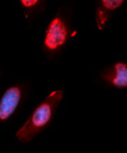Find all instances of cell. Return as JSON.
Here are the masks:
<instances>
[{"label": "cell", "instance_id": "obj_3", "mask_svg": "<svg viewBox=\"0 0 127 153\" xmlns=\"http://www.w3.org/2000/svg\"><path fill=\"white\" fill-rule=\"evenodd\" d=\"M21 99V91L17 86L8 88L0 100V120H7L14 113Z\"/></svg>", "mask_w": 127, "mask_h": 153}, {"label": "cell", "instance_id": "obj_1", "mask_svg": "<svg viewBox=\"0 0 127 153\" xmlns=\"http://www.w3.org/2000/svg\"><path fill=\"white\" fill-rule=\"evenodd\" d=\"M63 92L62 91H53L49 96L46 97L45 100L42 102L41 105L38 106L35 111L31 114L27 123H25L17 132V138L22 142L31 141L39 131L45 128L48 123L52 118L53 110L56 109V106L59 105V102L62 100Z\"/></svg>", "mask_w": 127, "mask_h": 153}, {"label": "cell", "instance_id": "obj_6", "mask_svg": "<svg viewBox=\"0 0 127 153\" xmlns=\"http://www.w3.org/2000/svg\"><path fill=\"white\" fill-rule=\"evenodd\" d=\"M96 21H98V28H103L108 21V17L103 10H98V16H96Z\"/></svg>", "mask_w": 127, "mask_h": 153}, {"label": "cell", "instance_id": "obj_7", "mask_svg": "<svg viewBox=\"0 0 127 153\" xmlns=\"http://www.w3.org/2000/svg\"><path fill=\"white\" fill-rule=\"evenodd\" d=\"M20 1L25 8H31V7H35L39 0H20Z\"/></svg>", "mask_w": 127, "mask_h": 153}, {"label": "cell", "instance_id": "obj_2", "mask_svg": "<svg viewBox=\"0 0 127 153\" xmlns=\"http://www.w3.org/2000/svg\"><path fill=\"white\" fill-rule=\"evenodd\" d=\"M67 40V27L62 18H53L45 33V48L48 50H58Z\"/></svg>", "mask_w": 127, "mask_h": 153}, {"label": "cell", "instance_id": "obj_5", "mask_svg": "<svg viewBox=\"0 0 127 153\" xmlns=\"http://www.w3.org/2000/svg\"><path fill=\"white\" fill-rule=\"evenodd\" d=\"M102 7L108 11H113L116 8H119L122 4L124 3V0H101Z\"/></svg>", "mask_w": 127, "mask_h": 153}, {"label": "cell", "instance_id": "obj_4", "mask_svg": "<svg viewBox=\"0 0 127 153\" xmlns=\"http://www.w3.org/2000/svg\"><path fill=\"white\" fill-rule=\"evenodd\" d=\"M112 84L116 88H127V64L124 63L115 64V76L112 79Z\"/></svg>", "mask_w": 127, "mask_h": 153}]
</instances>
